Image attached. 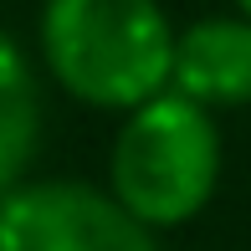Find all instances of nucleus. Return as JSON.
Masks as SVG:
<instances>
[{
    "instance_id": "nucleus-1",
    "label": "nucleus",
    "mask_w": 251,
    "mask_h": 251,
    "mask_svg": "<svg viewBox=\"0 0 251 251\" xmlns=\"http://www.w3.org/2000/svg\"><path fill=\"white\" fill-rule=\"evenodd\" d=\"M36 47L51 82L87 108L133 113L169 93L175 26L159 0H47Z\"/></svg>"
},
{
    "instance_id": "nucleus-2",
    "label": "nucleus",
    "mask_w": 251,
    "mask_h": 251,
    "mask_svg": "<svg viewBox=\"0 0 251 251\" xmlns=\"http://www.w3.org/2000/svg\"><path fill=\"white\" fill-rule=\"evenodd\" d=\"M102 190L154 236L190 226L221 190L215 113L179 93H159L144 108L123 113Z\"/></svg>"
},
{
    "instance_id": "nucleus-3",
    "label": "nucleus",
    "mask_w": 251,
    "mask_h": 251,
    "mask_svg": "<svg viewBox=\"0 0 251 251\" xmlns=\"http://www.w3.org/2000/svg\"><path fill=\"white\" fill-rule=\"evenodd\" d=\"M0 251H159V236L102 185L21 179L0 195Z\"/></svg>"
},
{
    "instance_id": "nucleus-4",
    "label": "nucleus",
    "mask_w": 251,
    "mask_h": 251,
    "mask_svg": "<svg viewBox=\"0 0 251 251\" xmlns=\"http://www.w3.org/2000/svg\"><path fill=\"white\" fill-rule=\"evenodd\" d=\"M169 93L195 108H246L251 102V21L246 16H200L175 31Z\"/></svg>"
},
{
    "instance_id": "nucleus-5",
    "label": "nucleus",
    "mask_w": 251,
    "mask_h": 251,
    "mask_svg": "<svg viewBox=\"0 0 251 251\" xmlns=\"http://www.w3.org/2000/svg\"><path fill=\"white\" fill-rule=\"evenodd\" d=\"M41 149V82L26 47L0 26V195L31 179Z\"/></svg>"
},
{
    "instance_id": "nucleus-6",
    "label": "nucleus",
    "mask_w": 251,
    "mask_h": 251,
    "mask_svg": "<svg viewBox=\"0 0 251 251\" xmlns=\"http://www.w3.org/2000/svg\"><path fill=\"white\" fill-rule=\"evenodd\" d=\"M231 5H236V16H246V21H251V0H231Z\"/></svg>"
}]
</instances>
